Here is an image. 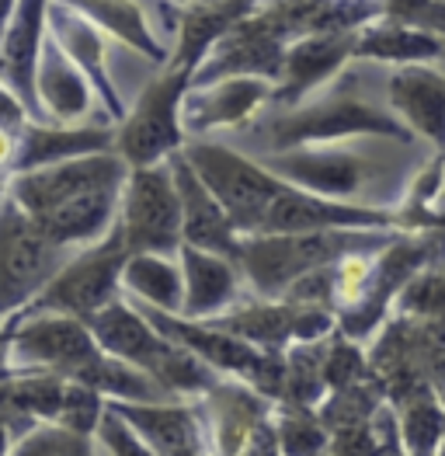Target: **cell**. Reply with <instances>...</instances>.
<instances>
[{
	"label": "cell",
	"mask_w": 445,
	"mask_h": 456,
	"mask_svg": "<svg viewBox=\"0 0 445 456\" xmlns=\"http://www.w3.org/2000/svg\"><path fill=\"white\" fill-rule=\"evenodd\" d=\"M341 74L337 84H328L313 98H306L296 109H286L268 126V151H296V147H317V143H348V140H400L414 143L417 136L397 118L390 105H379L366 94H359Z\"/></svg>",
	"instance_id": "cell-1"
},
{
	"label": "cell",
	"mask_w": 445,
	"mask_h": 456,
	"mask_svg": "<svg viewBox=\"0 0 445 456\" xmlns=\"http://www.w3.org/2000/svg\"><path fill=\"white\" fill-rule=\"evenodd\" d=\"M400 230H320V233H255L244 237L240 268L247 289L261 300H282L310 272L337 265L362 248H383Z\"/></svg>",
	"instance_id": "cell-2"
},
{
	"label": "cell",
	"mask_w": 445,
	"mask_h": 456,
	"mask_svg": "<svg viewBox=\"0 0 445 456\" xmlns=\"http://www.w3.org/2000/svg\"><path fill=\"white\" fill-rule=\"evenodd\" d=\"M185 157L209 191L222 202L233 227L244 237H255L264 227L268 209L286 191V182L264 167V160H255L247 153L233 151L220 140H188Z\"/></svg>",
	"instance_id": "cell-3"
},
{
	"label": "cell",
	"mask_w": 445,
	"mask_h": 456,
	"mask_svg": "<svg viewBox=\"0 0 445 456\" xmlns=\"http://www.w3.org/2000/svg\"><path fill=\"white\" fill-rule=\"evenodd\" d=\"M188 87H191V74L167 63L160 67V74L150 77L140 98L133 102V109L115 136V151L122 153V160L133 171L167 164L174 153L188 147L185 122H182Z\"/></svg>",
	"instance_id": "cell-4"
},
{
	"label": "cell",
	"mask_w": 445,
	"mask_h": 456,
	"mask_svg": "<svg viewBox=\"0 0 445 456\" xmlns=\"http://www.w3.org/2000/svg\"><path fill=\"white\" fill-rule=\"evenodd\" d=\"M4 345L7 373H56L67 380H77L105 355L94 331L67 314H21L7 321Z\"/></svg>",
	"instance_id": "cell-5"
},
{
	"label": "cell",
	"mask_w": 445,
	"mask_h": 456,
	"mask_svg": "<svg viewBox=\"0 0 445 456\" xmlns=\"http://www.w3.org/2000/svg\"><path fill=\"white\" fill-rule=\"evenodd\" d=\"M264 167L271 175H279L293 189L313 191V195H324V199H334V202H352V206H369L366 191L383 175L376 153L366 151L355 140L268 153Z\"/></svg>",
	"instance_id": "cell-6"
},
{
	"label": "cell",
	"mask_w": 445,
	"mask_h": 456,
	"mask_svg": "<svg viewBox=\"0 0 445 456\" xmlns=\"http://www.w3.org/2000/svg\"><path fill=\"white\" fill-rule=\"evenodd\" d=\"M129 248L122 240V230L115 227L94 248L77 251L67 268L49 282V289L38 297L25 314H67L77 321H94L101 310L118 304L125 297L122 275L129 265Z\"/></svg>",
	"instance_id": "cell-7"
},
{
	"label": "cell",
	"mask_w": 445,
	"mask_h": 456,
	"mask_svg": "<svg viewBox=\"0 0 445 456\" xmlns=\"http://www.w3.org/2000/svg\"><path fill=\"white\" fill-rule=\"evenodd\" d=\"M118 230L129 255H182L185 248V209L171 160L136 167L122 191Z\"/></svg>",
	"instance_id": "cell-8"
},
{
	"label": "cell",
	"mask_w": 445,
	"mask_h": 456,
	"mask_svg": "<svg viewBox=\"0 0 445 456\" xmlns=\"http://www.w3.org/2000/svg\"><path fill=\"white\" fill-rule=\"evenodd\" d=\"M77 251L53 244L36 220L4 195V216H0V258H4V321L21 317L38 297L49 289V282L67 268Z\"/></svg>",
	"instance_id": "cell-9"
},
{
	"label": "cell",
	"mask_w": 445,
	"mask_h": 456,
	"mask_svg": "<svg viewBox=\"0 0 445 456\" xmlns=\"http://www.w3.org/2000/svg\"><path fill=\"white\" fill-rule=\"evenodd\" d=\"M129 175H133V167L122 160L118 151L91 153V157H77L67 164H53L42 171L7 178V199L18 202L32 220H38L80 195L101 189H125Z\"/></svg>",
	"instance_id": "cell-10"
},
{
	"label": "cell",
	"mask_w": 445,
	"mask_h": 456,
	"mask_svg": "<svg viewBox=\"0 0 445 456\" xmlns=\"http://www.w3.org/2000/svg\"><path fill=\"white\" fill-rule=\"evenodd\" d=\"M286 53H289V42L279 36L271 18L258 7L213 45V53L191 77V87H206L226 77H268L279 84L286 70Z\"/></svg>",
	"instance_id": "cell-11"
},
{
	"label": "cell",
	"mask_w": 445,
	"mask_h": 456,
	"mask_svg": "<svg viewBox=\"0 0 445 456\" xmlns=\"http://www.w3.org/2000/svg\"><path fill=\"white\" fill-rule=\"evenodd\" d=\"M87 328L94 331L98 345L109 355L122 359V362H133L136 370L150 373L153 380L167 390V377L174 373V366H178L185 348L174 345L171 338H164L153 328V321L129 297H122L118 304L101 310L94 321H87Z\"/></svg>",
	"instance_id": "cell-12"
},
{
	"label": "cell",
	"mask_w": 445,
	"mask_h": 456,
	"mask_svg": "<svg viewBox=\"0 0 445 456\" xmlns=\"http://www.w3.org/2000/svg\"><path fill=\"white\" fill-rule=\"evenodd\" d=\"M279 84L268 77H226L206 87H188L182 122L188 140H206V133L216 129H237L247 118L275 102Z\"/></svg>",
	"instance_id": "cell-13"
},
{
	"label": "cell",
	"mask_w": 445,
	"mask_h": 456,
	"mask_svg": "<svg viewBox=\"0 0 445 456\" xmlns=\"http://www.w3.org/2000/svg\"><path fill=\"white\" fill-rule=\"evenodd\" d=\"M49 4L53 0H7L4 38H0V74L4 91H11L38 122L36 67L49 36Z\"/></svg>",
	"instance_id": "cell-14"
},
{
	"label": "cell",
	"mask_w": 445,
	"mask_h": 456,
	"mask_svg": "<svg viewBox=\"0 0 445 456\" xmlns=\"http://www.w3.org/2000/svg\"><path fill=\"white\" fill-rule=\"evenodd\" d=\"M320 230H400L397 213L334 202L324 195L286 185L264 216L261 233H320Z\"/></svg>",
	"instance_id": "cell-15"
},
{
	"label": "cell",
	"mask_w": 445,
	"mask_h": 456,
	"mask_svg": "<svg viewBox=\"0 0 445 456\" xmlns=\"http://www.w3.org/2000/svg\"><path fill=\"white\" fill-rule=\"evenodd\" d=\"M70 4L77 14H84L87 21H94L109 38H115L118 45L147 56L150 63L167 67L171 63V42L160 36L157 28V14H174L182 18V4L178 0H63Z\"/></svg>",
	"instance_id": "cell-16"
},
{
	"label": "cell",
	"mask_w": 445,
	"mask_h": 456,
	"mask_svg": "<svg viewBox=\"0 0 445 456\" xmlns=\"http://www.w3.org/2000/svg\"><path fill=\"white\" fill-rule=\"evenodd\" d=\"M359 32H328V36H310L293 42L286 53V70H282L279 91H275V105H282V112L296 109L317 91H324L334 77L344 74L348 63H355Z\"/></svg>",
	"instance_id": "cell-17"
},
{
	"label": "cell",
	"mask_w": 445,
	"mask_h": 456,
	"mask_svg": "<svg viewBox=\"0 0 445 456\" xmlns=\"http://www.w3.org/2000/svg\"><path fill=\"white\" fill-rule=\"evenodd\" d=\"M49 36L63 45V53H67L77 67L84 70V77L91 80V87H94V94L101 98V105H105V112H109L111 122L122 126L129 109H125V102H122L115 80H111L109 36H105L94 21H87L84 14H77L74 7L63 4V0H53V4H49Z\"/></svg>",
	"instance_id": "cell-18"
},
{
	"label": "cell",
	"mask_w": 445,
	"mask_h": 456,
	"mask_svg": "<svg viewBox=\"0 0 445 456\" xmlns=\"http://www.w3.org/2000/svg\"><path fill=\"white\" fill-rule=\"evenodd\" d=\"M118 126H56V122H28L18 147L4 157L7 178L42 171L53 164H67L77 157L115 151Z\"/></svg>",
	"instance_id": "cell-19"
},
{
	"label": "cell",
	"mask_w": 445,
	"mask_h": 456,
	"mask_svg": "<svg viewBox=\"0 0 445 456\" xmlns=\"http://www.w3.org/2000/svg\"><path fill=\"white\" fill-rule=\"evenodd\" d=\"M171 171L182 191V209H185V248L198 251H213L222 258L240 262V248H244V233L233 227L230 213L222 209V202L209 191V185L198 178V171L191 167L185 151L171 157Z\"/></svg>",
	"instance_id": "cell-20"
},
{
	"label": "cell",
	"mask_w": 445,
	"mask_h": 456,
	"mask_svg": "<svg viewBox=\"0 0 445 456\" xmlns=\"http://www.w3.org/2000/svg\"><path fill=\"white\" fill-rule=\"evenodd\" d=\"M94 87L84 77V70L63 53V45L53 36H45L42 56L36 67V102L38 122H56V126H80L91 105H94Z\"/></svg>",
	"instance_id": "cell-21"
},
{
	"label": "cell",
	"mask_w": 445,
	"mask_h": 456,
	"mask_svg": "<svg viewBox=\"0 0 445 456\" xmlns=\"http://www.w3.org/2000/svg\"><path fill=\"white\" fill-rule=\"evenodd\" d=\"M185 268V314L188 321H216L222 314L244 304V268L233 258H222L213 251L182 248Z\"/></svg>",
	"instance_id": "cell-22"
},
{
	"label": "cell",
	"mask_w": 445,
	"mask_h": 456,
	"mask_svg": "<svg viewBox=\"0 0 445 456\" xmlns=\"http://www.w3.org/2000/svg\"><path fill=\"white\" fill-rule=\"evenodd\" d=\"M386 105L417 140L445 151V74L435 67H397L386 77Z\"/></svg>",
	"instance_id": "cell-23"
},
{
	"label": "cell",
	"mask_w": 445,
	"mask_h": 456,
	"mask_svg": "<svg viewBox=\"0 0 445 456\" xmlns=\"http://www.w3.org/2000/svg\"><path fill=\"white\" fill-rule=\"evenodd\" d=\"M111 408L129 421L157 456H206V443H202V425L195 419V411L167 401V404H122L111 401Z\"/></svg>",
	"instance_id": "cell-24"
},
{
	"label": "cell",
	"mask_w": 445,
	"mask_h": 456,
	"mask_svg": "<svg viewBox=\"0 0 445 456\" xmlns=\"http://www.w3.org/2000/svg\"><path fill=\"white\" fill-rule=\"evenodd\" d=\"M261 0H222V4H206V7H185L182 25H178V38H174V53H171V67L195 77L202 60L213 53V45L237 21L255 14Z\"/></svg>",
	"instance_id": "cell-25"
},
{
	"label": "cell",
	"mask_w": 445,
	"mask_h": 456,
	"mask_svg": "<svg viewBox=\"0 0 445 456\" xmlns=\"http://www.w3.org/2000/svg\"><path fill=\"white\" fill-rule=\"evenodd\" d=\"M209 397L213 419H216V456H240L251 439L268 425V397L258 394L251 383L222 380Z\"/></svg>",
	"instance_id": "cell-26"
},
{
	"label": "cell",
	"mask_w": 445,
	"mask_h": 456,
	"mask_svg": "<svg viewBox=\"0 0 445 456\" xmlns=\"http://www.w3.org/2000/svg\"><path fill=\"white\" fill-rule=\"evenodd\" d=\"M439 56H445V38L417 32L397 21H372L359 32L355 60L362 63H386V67H432Z\"/></svg>",
	"instance_id": "cell-27"
},
{
	"label": "cell",
	"mask_w": 445,
	"mask_h": 456,
	"mask_svg": "<svg viewBox=\"0 0 445 456\" xmlns=\"http://www.w3.org/2000/svg\"><path fill=\"white\" fill-rule=\"evenodd\" d=\"M122 289L133 304L153 306L164 314H185V268L182 255H133Z\"/></svg>",
	"instance_id": "cell-28"
},
{
	"label": "cell",
	"mask_w": 445,
	"mask_h": 456,
	"mask_svg": "<svg viewBox=\"0 0 445 456\" xmlns=\"http://www.w3.org/2000/svg\"><path fill=\"white\" fill-rule=\"evenodd\" d=\"M393 404L400 411L397 428H400L408 456H439L445 443V408L435 397L432 383L414 387L404 397H397Z\"/></svg>",
	"instance_id": "cell-29"
},
{
	"label": "cell",
	"mask_w": 445,
	"mask_h": 456,
	"mask_svg": "<svg viewBox=\"0 0 445 456\" xmlns=\"http://www.w3.org/2000/svg\"><path fill=\"white\" fill-rule=\"evenodd\" d=\"M67 387H70V380L56 377V373H7V383H4L7 419H25L28 425L60 421Z\"/></svg>",
	"instance_id": "cell-30"
},
{
	"label": "cell",
	"mask_w": 445,
	"mask_h": 456,
	"mask_svg": "<svg viewBox=\"0 0 445 456\" xmlns=\"http://www.w3.org/2000/svg\"><path fill=\"white\" fill-rule=\"evenodd\" d=\"M282 456H324L331 453V428L313 408H286L275 425Z\"/></svg>",
	"instance_id": "cell-31"
},
{
	"label": "cell",
	"mask_w": 445,
	"mask_h": 456,
	"mask_svg": "<svg viewBox=\"0 0 445 456\" xmlns=\"http://www.w3.org/2000/svg\"><path fill=\"white\" fill-rule=\"evenodd\" d=\"M400 317H414V321H428L445 328V258L435 262L432 268H425L408 289L400 293L397 310Z\"/></svg>",
	"instance_id": "cell-32"
},
{
	"label": "cell",
	"mask_w": 445,
	"mask_h": 456,
	"mask_svg": "<svg viewBox=\"0 0 445 456\" xmlns=\"http://www.w3.org/2000/svg\"><path fill=\"white\" fill-rule=\"evenodd\" d=\"M7 456H98V453H94L91 436L70 432V428H63L56 421H42L32 432L18 436L11 443V453Z\"/></svg>",
	"instance_id": "cell-33"
},
{
	"label": "cell",
	"mask_w": 445,
	"mask_h": 456,
	"mask_svg": "<svg viewBox=\"0 0 445 456\" xmlns=\"http://www.w3.org/2000/svg\"><path fill=\"white\" fill-rule=\"evenodd\" d=\"M105 415H109L105 394L94 390V387H87V383L70 380L67 401H63V411H60V421H56V425H63V428H70V432H80V436H94V432L101 428Z\"/></svg>",
	"instance_id": "cell-34"
},
{
	"label": "cell",
	"mask_w": 445,
	"mask_h": 456,
	"mask_svg": "<svg viewBox=\"0 0 445 456\" xmlns=\"http://www.w3.org/2000/svg\"><path fill=\"white\" fill-rule=\"evenodd\" d=\"M386 21L445 38V0H379Z\"/></svg>",
	"instance_id": "cell-35"
},
{
	"label": "cell",
	"mask_w": 445,
	"mask_h": 456,
	"mask_svg": "<svg viewBox=\"0 0 445 456\" xmlns=\"http://www.w3.org/2000/svg\"><path fill=\"white\" fill-rule=\"evenodd\" d=\"M98 439L109 450V456H157V450L115 408H109V415L98 428Z\"/></svg>",
	"instance_id": "cell-36"
},
{
	"label": "cell",
	"mask_w": 445,
	"mask_h": 456,
	"mask_svg": "<svg viewBox=\"0 0 445 456\" xmlns=\"http://www.w3.org/2000/svg\"><path fill=\"white\" fill-rule=\"evenodd\" d=\"M383 453V421L379 415L366 425H352L331 436V456H379Z\"/></svg>",
	"instance_id": "cell-37"
},
{
	"label": "cell",
	"mask_w": 445,
	"mask_h": 456,
	"mask_svg": "<svg viewBox=\"0 0 445 456\" xmlns=\"http://www.w3.org/2000/svg\"><path fill=\"white\" fill-rule=\"evenodd\" d=\"M425 377H428L432 390H435V397L442 401V408H445V338H439V342H435V348L428 352Z\"/></svg>",
	"instance_id": "cell-38"
},
{
	"label": "cell",
	"mask_w": 445,
	"mask_h": 456,
	"mask_svg": "<svg viewBox=\"0 0 445 456\" xmlns=\"http://www.w3.org/2000/svg\"><path fill=\"white\" fill-rule=\"evenodd\" d=\"M182 7H206V4H222V0H178Z\"/></svg>",
	"instance_id": "cell-39"
},
{
	"label": "cell",
	"mask_w": 445,
	"mask_h": 456,
	"mask_svg": "<svg viewBox=\"0 0 445 456\" xmlns=\"http://www.w3.org/2000/svg\"><path fill=\"white\" fill-rule=\"evenodd\" d=\"M439 456H445V443H442V450H439Z\"/></svg>",
	"instance_id": "cell-40"
},
{
	"label": "cell",
	"mask_w": 445,
	"mask_h": 456,
	"mask_svg": "<svg viewBox=\"0 0 445 456\" xmlns=\"http://www.w3.org/2000/svg\"><path fill=\"white\" fill-rule=\"evenodd\" d=\"M348 4H362V0H348Z\"/></svg>",
	"instance_id": "cell-41"
}]
</instances>
